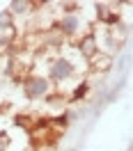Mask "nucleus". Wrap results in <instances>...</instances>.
<instances>
[{
	"label": "nucleus",
	"mask_w": 133,
	"mask_h": 151,
	"mask_svg": "<svg viewBox=\"0 0 133 151\" xmlns=\"http://www.w3.org/2000/svg\"><path fill=\"white\" fill-rule=\"evenodd\" d=\"M5 23L9 25V16H7V12H2V14H0V25H5Z\"/></svg>",
	"instance_id": "6"
},
{
	"label": "nucleus",
	"mask_w": 133,
	"mask_h": 151,
	"mask_svg": "<svg viewBox=\"0 0 133 151\" xmlns=\"http://www.w3.org/2000/svg\"><path fill=\"white\" fill-rule=\"evenodd\" d=\"M46 89H48V83L41 80V78H35V80L25 83V96L28 99H39V96L46 94Z\"/></svg>",
	"instance_id": "1"
},
{
	"label": "nucleus",
	"mask_w": 133,
	"mask_h": 151,
	"mask_svg": "<svg viewBox=\"0 0 133 151\" xmlns=\"http://www.w3.org/2000/svg\"><path fill=\"white\" fill-rule=\"evenodd\" d=\"M80 50H83V55L85 57H92L94 55V37H85L83 39V44H80Z\"/></svg>",
	"instance_id": "3"
},
{
	"label": "nucleus",
	"mask_w": 133,
	"mask_h": 151,
	"mask_svg": "<svg viewBox=\"0 0 133 151\" xmlns=\"http://www.w3.org/2000/svg\"><path fill=\"white\" fill-rule=\"evenodd\" d=\"M12 7H14V12L23 14V12H28V2H12Z\"/></svg>",
	"instance_id": "5"
},
{
	"label": "nucleus",
	"mask_w": 133,
	"mask_h": 151,
	"mask_svg": "<svg viewBox=\"0 0 133 151\" xmlns=\"http://www.w3.org/2000/svg\"><path fill=\"white\" fill-rule=\"evenodd\" d=\"M0 151H2V147H0Z\"/></svg>",
	"instance_id": "7"
},
{
	"label": "nucleus",
	"mask_w": 133,
	"mask_h": 151,
	"mask_svg": "<svg viewBox=\"0 0 133 151\" xmlns=\"http://www.w3.org/2000/svg\"><path fill=\"white\" fill-rule=\"evenodd\" d=\"M60 28L64 30V32H74V30L78 28V19L76 16H66V19L60 21Z\"/></svg>",
	"instance_id": "4"
},
{
	"label": "nucleus",
	"mask_w": 133,
	"mask_h": 151,
	"mask_svg": "<svg viewBox=\"0 0 133 151\" xmlns=\"http://www.w3.org/2000/svg\"><path fill=\"white\" fill-rule=\"evenodd\" d=\"M51 73H53L55 80H64V78L71 76V64L66 60H57L55 64H53V69H51Z\"/></svg>",
	"instance_id": "2"
}]
</instances>
